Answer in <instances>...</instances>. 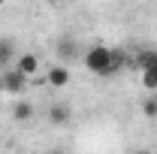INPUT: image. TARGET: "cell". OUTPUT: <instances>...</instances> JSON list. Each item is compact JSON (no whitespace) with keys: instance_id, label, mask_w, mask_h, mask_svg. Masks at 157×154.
I'll use <instances>...</instances> for the list:
<instances>
[{"instance_id":"obj_3","label":"cell","mask_w":157,"mask_h":154,"mask_svg":"<svg viewBox=\"0 0 157 154\" xmlns=\"http://www.w3.org/2000/svg\"><path fill=\"white\" fill-rule=\"evenodd\" d=\"M55 55H58V60L67 67V64H73V60L78 58V39L73 37H60L58 42H55Z\"/></svg>"},{"instance_id":"obj_1","label":"cell","mask_w":157,"mask_h":154,"mask_svg":"<svg viewBox=\"0 0 157 154\" xmlns=\"http://www.w3.org/2000/svg\"><path fill=\"white\" fill-rule=\"evenodd\" d=\"M82 64L91 76H115V64H112V48L103 42H91L82 52Z\"/></svg>"},{"instance_id":"obj_8","label":"cell","mask_w":157,"mask_h":154,"mask_svg":"<svg viewBox=\"0 0 157 154\" xmlns=\"http://www.w3.org/2000/svg\"><path fill=\"white\" fill-rule=\"evenodd\" d=\"M133 67H139L142 73L145 70H157V48H142L136 58H133Z\"/></svg>"},{"instance_id":"obj_4","label":"cell","mask_w":157,"mask_h":154,"mask_svg":"<svg viewBox=\"0 0 157 154\" xmlns=\"http://www.w3.org/2000/svg\"><path fill=\"white\" fill-rule=\"evenodd\" d=\"M12 67L30 79V76H36V70H39V58L33 55V52H21L18 58H15V64H12Z\"/></svg>"},{"instance_id":"obj_2","label":"cell","mask_w":157,"mask_h":154,"mask_svg":"<svg viewBox=\"0 0 157 154\" xmlns=\"http://www.w3.org/2000/svg\"><path fill=\"white\" fill-rule=\"evenodd\" d=\"M27 85H30V79L24 73H18L15 67H6L0 73V91H6V94H24Z\"/></svg>"},{"instance_id":"obj_13","label":"cell","mask_w":157,"mask_h":154,"mask_svg":"<svg viewBox=\"0 0 157 154\" xmlns=\"http://www.w3.org/2000/svg\"><path fill=\"white\" fill-rule=\"evenodd\" d=\"M0 6H6V0H0Z\"/></svg>"},{"instance_id":"obj_6","label":"cell","mask_w":157,"mask_h":154,"mask_svg":"<svg viewBox=\"0 0 157 154\" xmlns=\"http://www.w3.org/2000/svg\"><path fill=\"white\" fill-rule=\"evenodd\" d=\"M15 39L12 37H0V70H6V67H12L15 64Z\"/></svg>"},{"instance_id":"obj_10","label":"cell","mask_w":157,"mask_h":154,"mask_svg":"<svg viewBox=\"0 0 157 154\" xmlns=\"http://www.w3.org/2000/svg\"><path fill=\"white\" fill-rule=\"evenodd\" d=\"M142 115L145 118H157V97H148L142 103Z\"/></svg>"},{"instance_id":"obj_9","label":"cell","mask_w":157,"mask_h":154,"mask_svg":"<svg viewBox=\"0 0 157 154\" xmlns=\"http://www.w3.org/2000/svg\"><path fill=\"white\" fill-rule=\"evenodd\" d=\"M33 115H36V106H33L30 100H18V103L12 106V118L21 121V124H24V121H30Z\"/></svg>"},{"instance_id":"obj_5","label":"cell","mask_w":157,"mask_h":154,"mask_svg":"<svg viewBox=\"0 0 157 154\" xmlns=\"http://www.w3.org/2000/svg\"><path fill=\"white\" fill-rule=\"evenodd\" d=\"M45 82H48L52 88H67V85H70V70H67L63 64H52L48 73H45Z\"/></svg>"},{"instance_id":"obj_11","label":"cell","mask_w":157,"mask_h":154,"mask_svg":"<svg viewBox=\"0 0 157 154\" xmlns=\"http://www.w3.org/2000/svg\"><path fill=\"white\" fill-rule=\"evenodd\" d=\"M142 85H145L148 91H154L157 88V70H145V73H142Z\"/></svg>"},{"instance_id":"obj_12","label":"cell","mask_w":157,"mask_h":154,"mask_svg":"<svg viewBox=\"0 0 157 154\" xmlns=\"http://www.w3.org/2000/svg\"><path fill=\"white\" fill-rule=\"evenodd\" d=\"M48 154H67V151H60V148H52V151H48Z\"/></svg>"},{"instance_id":"obj_7","label":"cell","mask_w":157,"mask_h":154,"mask_svg":"<svg viewBox=\"0 0 157 154\" xmlns=\"http://www.w3.org/2000/svg\"><path fill=\"white\" fill-rule=\"evenodd\" d=\"M70 106H63V103H55V106H48V124L52 127H63V124H70Z\"/></svg>"}]
</instances>
